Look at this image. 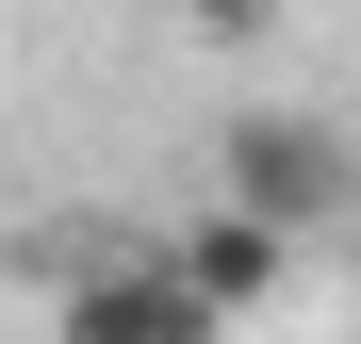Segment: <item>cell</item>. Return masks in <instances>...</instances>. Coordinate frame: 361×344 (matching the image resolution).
Returning a JSON list of instances; mask_svg holds the SVG:
<instances>
[{"instance_id": "3", "label": "cell", "mask_w": 361, "mask_h": 344, "mask_svg": "<svg viewBox=\"0 0 361 344\" xmlns=\"http://www.w3.org/2000/svg\"><path fill=\"white\" fill-rule=\"evenodd\" d=\"M164 262H180V279H197V295H214V328H230V312H263V295H279V279H295V229H263V213H230V197H214V213H197V229H180V246H164Z\"/></svg>"}, {"instance_id": "1", "label": "cell", "mask_w": 361, "mask_h": 344, "mask_svg": "<svg viewBox=\"0 0 361 344\" xmlns=\"http://www.w3.org/2000/svg\"><path fill=\"white\" fill-rule=\"evenodd\" d=\"M214 181H230V213H263V229H345L361 213V148L329 132V115H230V148H214Z\"/></svg>"}, {"instance_id": "2", "label": "cell", "mask_w": 361, "mask_h": 344, "mask_svg": "<svg viewBox=\"0 0 361 344\" xmlns=\"http://www.w3.org/2000/svg\"><path fill=\"white\" fill-rule=\"evenodd\" d=\"M49 328H82V344H197L214 295H197L180 262H115V279H66V295H49Z\"/></svg>"}, {"instance_id": "4", "label": "cell", "mask_w": 361, "mask_h": 344, "mask_svg": "<svg viewBox=\"0 0 361 344\" xmlns=\"http://www.w3.org/2000/svg\"><path fill=\"white\" fill-rule=\"evenodd\" d=\"M180 33H214V49H247V33H279V0H164Z\"/></svg>"}]
</instances>
